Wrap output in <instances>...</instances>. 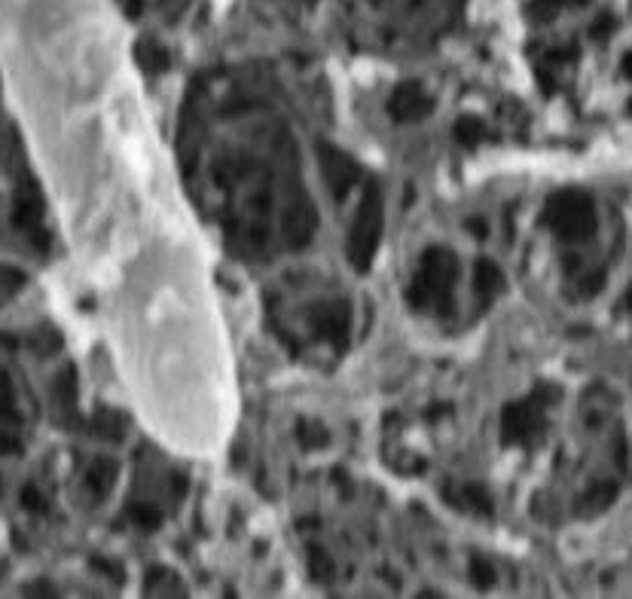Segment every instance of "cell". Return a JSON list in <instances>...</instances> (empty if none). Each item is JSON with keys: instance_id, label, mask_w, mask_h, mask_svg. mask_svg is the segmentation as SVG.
<instances>
[{"instance_id": "3957f363", "label": "cell", "mask_w": 632, "mask_h": 599, "mask_svg": "<svg viewBox=\"0 0 632 599\" xmlns=\"http://www.w3.org/2000/svg\"><path fill=\"white\" fill-rule=\"evenodd\" d=\"M354 175H358V171H354V162L349 160V156H343L334 147L324 150V178L334 184L336 193H343L345 187L354 180Z\"/></svg>"}, {"instance_id": "5b68a950", "label": "cell", "mask_w": 632, "mask_h": 599, "mask_svg": "<svg viewBox=\"0 0 632 599\" xmlns=\"http://www.w3.org/2000/svg\"><path fill=\"white\" fill-rule=\"evenodd\" d=\"M498 288H501V272H498L492 263H480L477 266V290H480V297L489 300Z\"/></svg>"}, {"instance_id": "277c9868", "label": "cell", "mask_w": 632, "mask_h": 599, "mask_svg": "<svg viewBox=\"0 0 632 599\" xmlns=\"http://www.w3.org/2000/svg\"><path fill=\"white\" fill-rule=\"evenodd\" d=\"M391 110L409 120V116H418L422 110H428V98H425V92H418L416 86H404V89L391 98Z\"/></svg>"}, {"instance_id": "6da1fadb", "label": "cell", "mask_w": 632, "mask_h": 599, "mask_svg": "<svg viewBox=\"0 0 632 599\" xmlns=\"http://www.w3.org/2000/svg\"><path fill=\"white\" fill-rule=\"evenodd\" d=\"M379 226H382V215H379V193L370 190L363 196L361 208H358V217H354V226L349 233V257L354 263L367 266L370 257L379 245Z\"/></svg>"}, {"instance_id": "7a4b0ae2", "label": "cell", "mask_w": 632, "mask_h": 599, "mask_svg": "<svg viewBox=\"0 0 632 599\" xmlns=\"http://www.w3.org/2000/svg\"><path fill=\"white\" fill-rule=\"evenodd\" d=\"M449 275H453V257L444 254V251H428L413 281V290H409V300L416 306H431L434 300H444Z\"/></svg>"}]
</instances>
